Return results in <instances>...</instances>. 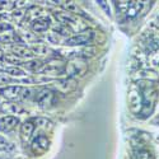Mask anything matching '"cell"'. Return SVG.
Returning a JSON list of instances; mask_svg holds the SVG:
<instances>
[{
	"instance_id": "e0dca14e",
	"label": "cell",
	"mask_w": 159,
	"mask_h": 159,
	"mask_svg": "<svg viewBox=\"0 0 159 159\" xmlns=\"http://www.w3.org/2000/svg\"><path fill=\"white\" fill-rule=\"evenodd\" d=\"M59 4L62 8H65L66 10H68L70 14H71V13H78V14H82L80 8H79L75 3H73V2H59Z\"/></svg>"
},
{
	"instance_id": "7c38bea8",
	"label": "cell",
	"mask_w": 159,
	"mask_h": 159,
	"mask_svg": "<svg viewBox=\"0 0 159 159\" xmlns=\"http://www.w3.org/2000/svg\"><path fill=\"white\" fill-rule=\"evenodd\" d=\"M48 25H50L48 19H46V18H38V19H36L32 23V30L34 32H37V33H41V32L47 31Z\"/></svg>"
},
{
	"instance_id": "4316f807",
	"label": "cell",
	"mask_w": 159,
	"mask_h": 159,
	"mask_svg": "<svg viewBox=\"0 0 159 159\" xmlns=\"http://www.w3.org/2000/svg\"><path fill=\"white\" fill-rule=\"evenodd\" d=\"M153 122H154V124H158V125H159V116H157V117L154 118V121H153Z\"/></svg>"
},
{
	"instance_id": "9a60e30c",
	"label": "cell",
	"mask_w": 159,
	"mask_h": 159,
	"mask_svg": "<svg viewBox=\"0 0 159 159\" xmlns=\"http://www.w3.org/2000/svg\"><path fill=\"white\" fill-rule=\"evenodd\" d=\"M33 122L34 126H37L38 129H43V130H51L52 129V122L47 118H43V117H36V118H32L31 120Z\"/></svg>"
},
{
	"instance_id": "30bf717a",
	"label": "cell",
	"mask_w": 159,
	"mask_h": 159,
	"mask_svg": "<svg viewBox=\"0 0 159 159\" xmlns=\"http://www.w3.org/2000/svg\"><path fill=\"white\" fill-rule=\"evenodd\" d=\"M19 124V120L14 116H5L0 118V131L9 132Z\"/></svg>"
},
{
	"instance_id": "4fadbf2b",
	"label": "cell",
	"mask_w": 159,
	"mask_h": 159,
	"mask_svg": "<svg viewBox=\"0 0 159 159\" xmlns=\"http://www.w3.org/2000/svg\"><path fill=\"white\" fill-rule=\"evenodd\" d=\"M55 17L57 20H60L62 24H66V25H73L76 22V18L73 14H70V13H55Z\"/></svg>"
},
{
	"instance_id": "7a4b0ae2",
	"label": "cell",
	"mask_w": 159,
	"mask_h": 159,
	"mask_svg": "<svg viewBox=\"0 0 159 159\" xmlns=\"http://www.w3.org/2000/svg\"><path fill=\"white\" fill-rule=\"evenodd\" d=\"M88 69V65L85 64V61H83L82 59H73L71 61H69L65 66V73L69 75V78H74V76H80L83 75Z\"/></svg>"
},
{
	"instance_id": "7402d4cb",
	"label": "cell",
	"mask_w": 159,
	"mask_h": 159,
	"mask_svg": "<svg viewBox=\"0 0 159 159\" xmlns=\"http://www.w3.org/2000/svg\"><path fill=\"white\" fill-rule=\"evenodd\" d=\"M136 159H152V157H150L149 152H147V150H140V152H138V154H136Z\"/></svg>"
},
{
	"instance_id": "484cf974",
	"label": "cell",
	"mask_w": 159,
	"mask_h": 159,
	"mask_svg": "<svg viewBox=\"0 0 159 159\" xmlns=\"http://www.w3.org/2000/svg\"><path fill=\"white\" fill-rule=\"evenodd\" d=\"M11 30H13V27L10 24H8V23H0V33H3L5 31H11Z\"/></svg>"
},
{
	"instance_id": "44dd1931",
	"label": "cell",
	"mask_w": 159,
	"mask_h": 159,
	"mask_svg": "<svg viewBox=\"0 0 159 159\" xmlns=\"http://www.w3.org/2000/svg\"><path fill=\"white\" fill-rule=\"evenodd\" d=\"M25 66H27L28 69H32V70H38L42 66V64L39 61H30V62H25Z\"/></svg>"
},
{
	"instance_id": "d6986e66",
	"label": "cell",
	"mask_w": 159,
	"mask_h": 159,
	"mask_svg": "<svg viewBox=\"0 0 159 159\" xmlns=\"http://www.w3.org/2000/svg\"><path fill=\"white\" fill-rule=\"evenodd\" d=\"M4 71L9 73L11 75H14V76H23V75H25L22 69H19V68H11V66H10V68H5Z\"/></svg>"
},
{
	"instance_id": "ac0fdd59",
	"label": "cell",
	"mask_w": 159,
	"mask_h": 159,
	"mask_svg": "<svg viewBox=\"0 0 159 159\" xmlns=\"http://www.w3.org/2000/svg\"><path fill=\"white\" fill-rule=\"evenodd\" d=\"M13 150H14V145H13L11 143H9L7 139L0 136V152L9 153V152H13Z\"/></svg>"
},
{
	"instance_id": "9c48e42d",
	"label": "cell",
	"mask_w": 159,
	"mask_h": 159,
	"mask_svg": "<svg viewBox=\"0 0 159 159\" xmlns=\"http://www.w3.org/2000/svg\"><path fill=\"white\" fill-rule=\"evenodd\" d=\"M22 90H23V87H20V85H11V87L3 88L0 90V94L8 99H18V98H20Z\"/></svg>"
},
{
	"instance_id": "ba28073f",
	"label": "cell",
	"mask_w": 159,
	"mask_h": 159,
	"mask_svg": "<svg viewBox=\"0 0 159 159\" xmlns=\"http://www.w3.org/2000/svg\"><path fill=\"white\" fill-rule=\"evenodd\" d=\"M55 87L57 88V90L62 92V93H70L76 88V82L71 78H66V79H60L56 82Z\"/></svg>"
},
{
	"instance_id": "6da1fadb",
	"label": "cell",
	"mask_w": 159,
	"mask_h": 159,
	"mask_svg": "<svg viewBox=\"0 0 159 159\" xmlns=\"http://www.w3.org/2000/svg\"><path fill=\"white\" fill-rule=\"evenodd\" d=\"M129 107L134 115H143L144 111V98L140 88L132 87L129 93Z\"/></svg>"
},
{
	"instance_id": "2e32d148",
	"label": "cell",
	"mask_w": 159,
	"mask_h": 159,
	"mask_svg": "<svg viewBox=\"0 0 159 159\" xmlns=\"http://www.w3.org/2000/svg\"><path fill=\"white\" fill-rule=\"evenodd\" d=\"M11 51L14 52V55H18V56H23V57H32L33 56V51H31L30 48L24 47V46H20V45H17V46H13L11 47Z\"/></svg>"
},
{
	"instance_id": "5bb4252c",
	"label": "cell",
	"mask_w": 159,
	"mask_h": 159,
	"mask_svg": "<svg viewBox=\"0 0 159 159\" xmlns=\"http://www.w3.org/2000/svg\"><path fill=\"white\" fill-rule=\"evenodd\" d=\"M0 110H2L3 112H5V113H8V115H14V113H19V112L23 111L19 104H17V103H10V102L3 103L2 107H0Z\"/></svg>"
},
{
	"instance_id": "ffe728a7",
	"label": "cell",
	"mask_w": 159,
	"mask_h": 159,
	"mask_svg": "<svg viewBox=\"0 0 159 159\" xmlns=\"http://www.w3.org/2000/svg\"><path fill=\"white\" fill-rule=\"evenodd\" d=\"M48 51L50 50L45 45H37V46L33 47V52H36V54H38V55H47Z\"/></svg>"
},
{
	"instance_id": "603a6c76",
	"label": "cell",
	"mask_w": 159,
	"mask_h": 159,
	"mask_svg": "<svg viewBox=\"0 0 159 159\" xmlns=\"http://www.w3.org/2000/svg\"><path fill=\"white\" fill-rule=\"evenodd\" d=\"M13 5H14V2H0V10L10 9Z\"/></svg>"
},
{
	"instance_id": "5b68a950",
	"label": "cell",
	"mask_w": 159,
	"mask_h": 159,
	"mask_svg": "<svg viewBox=\"0 0 159 159\" xmlns=\"http://www.w3.org/2000/svg\"><path fill=\"white\" fill-rule=\"evenodd\" d=\"M48 147H50V140L47 139V136L42 134L37 135L31 143V150L34 155H42L48 150Z\"/></svg>"
},
{
	"instance_id": "52a82bcc",
	"label": "cell",
	"mask_w": 159,
	"mask_h": 159,
	"mask_svg": "<svg viewBox=\"0 0 159 159\" xmlns=\"http://www.w3.org/2000/svg\"><path fill=\"white\" fill-rule=\"evenodd\" d=\"M42 71L45 74H52V75H59V74H62L65 71V66L61 61H57V60H51L50 62H47L45 65V68L42 69Z\"/></svg>"
},
{
	"instance_id": "8992f818",
	"label": "cell",
	"mask_w": 159,
	"mask_h": 159,
	"mask_svg": "<svg viewBox=\"0 0 159 159\" xmlns=\"http://www.w3.org/2000/svg\"><path fill=\"white\" fill-rule=\"evenodd\" d=\"M117 7L127 18H134L140 11L143 4L140 2H120Z\"/></svg>"
},
{
	"instance_id": "d4e9b609",
	"label": "cell",
	"mask_w": 159,
	"mask_h": 159,
	"mask_svg": "<svg viewBox=\"0 0 159 159\" xmlns=\"http://www.w3.org/2000/svg\"><path fill=\"white\" fill-rule=\"evenodd\" d=\"M13 80L9 78V76H7V75H3V74H0V85H5V84H8V83H11Z\"/></svg>"
},
{
	"instance_id": "3957f363",
	"label": "cell",
	"mask_w": 159,
	"mask_h": 159,
	"mask_svg": "<svg viewBox=\"0 0 159 159\" xmlns=\"http://www.w3.org/2000/svg\"><path fill=\"white\" fill-rule=\"evenodd\" d=\"M93 37H94V32L92 31H84L80 32L76 36H73L70 38H68L65 41V45L68 46H82V45H88L93 41Z\"/></svg>"
},
{
	"instance_id": "cb8c5ba5",
	"label": "cell",
	"mask_w": 159,
	"mask_h": 159,
	"mask_svg": "<svg viewBox=\"0 0 159 159\" xmlns=\"http://www.w3.org/2000/svg\"><path fill=\"white\" fill-rule=\"evenodd\" d=\"M31 96H32V89L23 88V90H22V94H20V98H23V99H27V98H30Z\"/></svg>"
},
{
	"instance_id": "277c9868",
	"label": "cell",
	"mask_w": 159,
	"mask_h": 159,
	"mask_svg": "<svg viewBox=\"0 0 159 159\" xmlns=\"http://www.w3.org/2000/svg\"><path fill=\"white\" fill-rule=\"evenodd\" d=\"M36 102L41 108H50L55 103V94L50 89H41L36 96Z\"/></svg>"
},
{
	"instance_id": "8fae6325",
	"label": "cell",
	"mask_w": 159,
	"mask_h": 159,
	"mask_svg": "<svg viewBox=\"0 0 159 159\" xmlns=\"http://www.w3.org/2000/svg\"><path fill=\"white\" fill-rule=\"evenodd\" d=\"M34 131V125L32 121H25L22 126H20V138L23 141H28L31 139V136L33 135Z\"/></svg>"
}]
</instances>
